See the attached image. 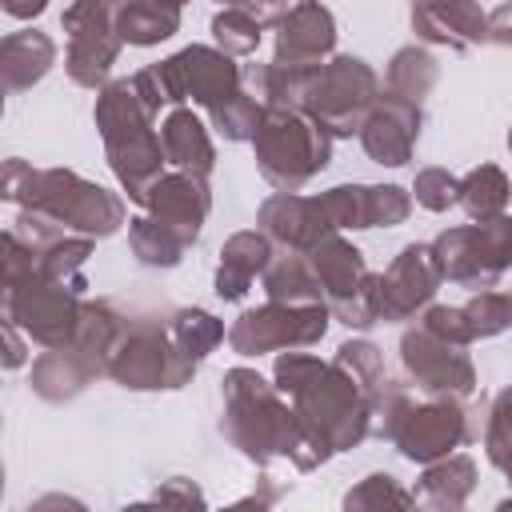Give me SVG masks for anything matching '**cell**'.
Returning a JSON list of instances; mask_svg holds the SVG:
<instances>
[{"instance_id": "1", "label": "cell", "mask_w": 512, "mask_h": 512, "mask_svg": "<svg viewBox=\"0 0 512 512\" xmlns=\"http://www.w3.org/2000/svg\"><path fill=\"white\" fill-rule=\"evenodd\" d=\"M256 160H260V172L284 188V192H296L304 180H312L324 164H328V136L324 128L308 116L300 120L292 108H272L256 136Z\"/></svg>"}, {"instance_id": "2", "label": "cell", "mask_w": 512, "mask_h": 512, "mask_svg": "<svg viewBox=\"0 0 512 512\" xmlns=\"http://www.w3.org/2000/svg\"><path fill=\"white\" fill-rule=\"evenodd\" d=\"M372 92H376L372 68L364 60L340 56L328 68L308 72L300 108H308V116L320 128H328L332 136H352L364 128V112L372 108Z\"/></svg>"}, {"instance_id": "3", "label": "cell", "mask_w": 512, "mask_h": 512, "mask_svg": "<svg viewBox=\"0 0 512 512\" xmlns=\"http://www.w3.org/2000/svg\"><path fill=\"white\" fill-rule=\"evenodd\" d=\"M432 252H436L440 276L468 284V288H484L512 264V220L492 216L472 228L444 232Z\"/></svg>"}, {"instance_id": "4", "label": "cell", "mask_w": 512, "mask_h": 512, "mask_svg": "<svg viewBox=\"0 0 512 512\" xmlns=\"http://www.w3.org/2000/svg\"><path fill=\"white\" fill-rule=\"evenodd\" d=\"M324 324H328V312L324 304H284V300H272L268 308L260 312H244L228 340L240 356H260L268 348H296V344H312L324 336Z\"/></svg>"}, {"instance_id": "5", "label": "cell", "mask_w": 512, "mask_h": 512, "mask_svg": "<svg viewBox=\"0 0 512 512\" xmlns=\"http://www.w3.org/2000/svg\"><path fill=\"white\" fill-rule=\"evenodd\" d=\"M160 96L164 100H196V104H220V96L236 92V64L228 60V52H212V48H184L180 56L164 60L160 68H148Z\"/></svg>"}, {"instance_id": "6", "label": "cell", "mask_w": 512, "mask_h": 512, "mask_svg": "<svg viewBox=\"0 0 512 512\" xmlns=\"http://www.w3.org/2000/svg\"><path fill=\"white\" fill-rule=\"evenodd\" d=\"M404 364L428 392H456V396L472 392V364L460 352V344L428 332L424 324L404 336Z\"/></svg>"}, {"instance_id": "7", "label": "cell", "mask_w": 512, "mask_h": 512, "mask_svg": "<svg viewBox=\"0 0 512 512\" xmlns=\"http://www.w3.org/2000/svg\"><path fill=\"white\" fill-rule=\"evenodd\" d=\"M436 284H440L436 252L424 244H408L400 260L380 276V320H404L408 312L428 304Z\"/></svg>"}, {"instance_id": "8", "label": "cell", "mask_w": 512, "mask_h": 512, "mask_svg": "<svg viewBox=\"0 0 512 512\" xmlns=\"http://www.w3.org/2000/svg\"><path fill=\"white\" fill-rule=\"evenodd\" d=\"M416 136H420V108L416 100H404V96H384L380 108L360 128L364 152L376 164H392V168L412 156Z\"/></svg>"}, {"instance_id": "9", "label": "cell", "mask_w": 512, "mask_h": 512, "mask_svg": "<svg viewBox=\"0 0 512 512\" xmlns=\"http://www.w3.org/2000/svg\"><path fill=\"white\" fill-rule=\"evenodd\" d=\"M332 44H336L332 16H328L316 0H304V4H296V8L280 20L276 60H272V64H284V68H312V64H320L324 52H332Z\"/></svg>"}, {"instance_id": "10", "label": "cell", "mask_w": 512, "mask_h": 512, "mask_svg": "<svg viewBox=\"0 0 512 512\" xmlns=\"http://www.w3.org/2000/svg\"><path fill=\"white\" fill-rule=\"evenodd\" d=\"M152 208V216L160 224H168L184 244L196 240L200 232V220L208 212V188H204V176H192V172H180V176H160L144 200Z\"/></svg>"}, {"instance_id": "11", "label": "cell", "mask_w": 512, "mask_h": 512, "mask_svg": "<svg viewBox=\"0 0 512 512\" xmlns=\"http://www.w3.org/2000/svg\"><path fill=\"white\" fill-rule=\"evenodd\" d=\"M392 440L400 444V452L408 460H432V456H444L452 444L464 440V416L456 408H440V404L416 408V412L396 420Z\"/></svg>"}, {"instance_id": "12", "label": "cell", "mask_w": 512, "mask_h": 512, "mask_svg": "<svg viewBox=\"0 0 512 512\" xmlns=\"http://www.w3.org/2000/svg\"><path fill=\"white\" fill-rule=\"evenodd\" d=\"M412 28L424 40H436L448 48H468L488 36V20L472 0H416Z\"/></svg>"}, {"instance_id": "13", "label": "cell", "mask_w": 512, "mask_h": 512, "mask_svg": "<svg viewBox=\"0 0 512 512\" xmlns=\"http://www.w3.org/2000/svg\"><path fill=\"white\" fill-rule=\"evenodd\" d=\"M260 224L276 240L296 244V248H312V244H320L332 232V220L324 212V200H304V196H292V192L272 196L264 204V212H260Z\"/></svg>"}, {"instance_id": "14", "label": "cell", "mask_w": 512, "mask_h": 512, "mask_svg": "<svg viewBox=\"0 0 512 512\" xmlns=\"http://www.w3.org/2000/svg\"><path fill=\"white\" fill-rule=\"evenodd\" d=\"M224 260H220V272H216V296H224V300H240L244 292H248V284H252V276L260 272V268H268V240L264 236H256V232H240V236H232L228 240V248L220 252Z\"/></svg>"}, {"instance_id": "15", "label": "cell", "mask_w": 512, "mask_h": 512, "mask_svg": "<svg viewBox=\"0 0 512 512\" xmlns=\"http://www.w3.org/2000/svg\"><path fill=\"white\" fill-rule=\"evenodd\" d=\"M312 268H316V280H320V288L328 292V300L336 304L340 296H348L368 272H364V256L348 244V240H340V236H324L320 244H312Z\"/></svg>"}, {"instance_id": "16", "label": "cell", "mask_w": 512, "mask_h": 512, "mask_svg": "<svg viewBox=\"0 0 512 512\" xmlns=\"http://www.w3.org/2000/svg\"><path fill=\"white\" fill-rule=\"evenodd\" d=\"M164 156L172 160V164H180L184 172H192V176H208L212 172V160H216V152H212V140H208V132H204V124L192 116V112H172L168 120H164Z\"/></svg>"}, {"instance_id": "17", "label": "cell", "mask_w": 512, "mask_h": 512, "mask_svg": "<svg viewBox=\"0 0 512 512\" xmlns=\"http://www.w3.org/2000/svg\"><path fill=\"white\" fill-rule=\"evenodd\" d=\"M180 28V4L172 0H124L116 12V32L128 44H156Z\"/></svg>"}, {"instance_id": "18", "label": "cell", "mask_w": 512, "mask_h": 512, "mask_svg": "<svg viewBox=\"0 0 512 512\" xmlns=\"http://www.w3.org/2000/svg\"><path fill=\"white\" fill-rule=\"evenodd\" d=\"M456 200L464 204V212H468L472 220H492V216H500L504 204H508V180H504L500 168L484 164V168H476V172H468V176L460 180V196H456Z\"/></svg>"}, {"instance_id": "19", "label": "cell", "mask_w": 512, "mask_h": 512, "mask_svg": "<svg viewBox=\"0 0 512 512\" xmlns=\"http://www.w3.org/2000/svg\"><path fill=\"white\" fill-rule=\"evenodd\" d=\"M132 248H136V256H140L144 264H164V268H172L188 244H184L168 224H160L156 216H140V220H132Z\"/></svg>"}, {"instance_id": "20", "label": "cell", "mask_w": 512, "mask_h": 512, "mask_svg": "<svg viewBox=\"0 0 512 512\" xmlns=\"http://www.w3.org/2000/svg\"><path fill=\"white\" fill-rule=\"evenodd\" d=\"M172 340H176V348H180L184 356L200 360V356H208V352L224 340V328H220V320H216V316H208V312L192 308V312H176Z\"/></svg>"}, {"instance_id": "21", "label": "cell", "mask_w": 512, "mask_h": 512, "mask_svg": "<svg viewBox=\"0 0 512 512\" xmlns=\"http://www.w3.org/2000/svg\"><path fill=\"white\" fill-rule=\"evenodd\" d=\"M388 84L404 96V100H420L432 84H436V60L428 52H416V48H404L396 52L392 68H388Z\"/></svg>"}, {"instance_id": "22", "label": "cell", "mask_w": 512, "mask_h": 512, "mask_svg": "<svg viewBox=\"0 0 512 512\" xmlns=\"http://www.w3.org/2000/svg\"><path fill=\"white\" fill-rule=\"evenodd\" d=\"M212 124L224 140H252L260 128V104L248 92H232L220 104H212Z\"/></svg>"}, {"instance_id": "23", "label": "cell", "mask_w": 512, "mask_h": 512, "mask_svg": "<svg viewBox=\"0 0 512 512\" xmlns=\"http://www.w3.org/2000/svg\"><path fill=\"white\" fill-rule=\"evenodd\" d=\"M260 24L264 20H256L248 8H240V4H232V8H224L216 20H212V32H216V40H220V48L224 52H252L256 44H260Z\"/></svg>"}, {"instance_id": "24", "label": "cell", "mask_w": 512, "mask_h": 512, "mask_svg": "<svg viewBox=\"0 0 512 512\" xmlns=\"http://www.w3.org/2000/svg\"><path fill=\"white\" fill-rule=\"evenodd\" d=\"M488 456H492V464L512 472V392H500V400H496L492 428H488Z\"/></svg>"}, {"instance_id": "25", "label": "cell", "mask_w": 512, "mask_h": 512, "mask_svg": "<svg viewBox=\"0 0 512 512\" xmlns=\"http://www.w3.org/2000/svg\"><path fill=\"white\" fill-rule=\"evenodd\" d=\"M456 196H460V184H456L448 172H440V168H424V172L416 176V200H420L424 208L440 212V208H448Z\"/></svg>"}, {"instance_id": "26", "label": "cell", "mask_w": 512, "mask_h": 512, "mask_svg": "<svg viewBox=\"0 0 512 512\" xmlns=\"http://www.w3.org/2000/svg\"><path fill=\"white\" fill-rule=\"evenodd\" d=\"M44 8V0H8V12L12 16H36Z\"/></svg>"}, {"instance_id": "27", "label": "cell", "mask_w": 512, "mask_h": 512, "mask_svg": "<svg viewBox=\"0 0 512 512\" xmlns=\"http://www.w3.org/2000/svg\"><path fill=\"white\" fill-rule=\"evenodd\" d=\"M220 4H228V8H232V4H244V0H220Z\"/></svg>"}, {"instance_id": "28", "label": "cell", "mask_w": 512, "mask_h": 512, "mask_svg": "<svg viewBox=\"0 0 512 512\" xmlns=\"http://www.w3.org/2000/svg\"><path fill=\"white\" fill-rule=\"evenodd\" d=\"M268 4H272V8H280V4H288V0H268Z\"/></svg>"}, {"instance_id": "29", "label": "cell", "mask_w": 512, "mask_h": 512, "mask_svg": "<svg viewBox=\"0 0 512 512\" xmlns=\"http://www.w3.org/2000/svg\"><path fill=\"white\" fill-rule=\"evenodd\" d=\"M172 4H184V0H172Z\"/></svg>"}, {"instance_id": "30", "label": "cell", "mask_w": 512, "mask_h": 512, "mask_svg": "<svg viewBox=\"0 0 512 512\" xmlns=\"http://www.w3.org/2000/svg\"><path fill=\"white\" fill-rule=\"evenodd\" d=\"M508 144H512V136H508Z\"/></svg>"}]
</instances>
